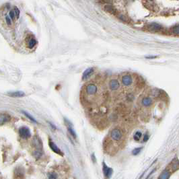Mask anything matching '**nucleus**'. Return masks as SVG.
I'll use <instances>...</instances> for the list:
<instances>
[{"label":"nucleus","mask_w":179,"mask_h":179,"mask_svg":"<svg viewBox=\"0 0 179 179\" xmlns=\"http://www.w3.org/2000/svg\"><path fill=\"white\" fill-rule=\"evenodd\" d=\"M142 147H137V148H135L134 149L133 151H132V153H133V155H134V156H136V155H137L139 153H140V152L142 151Z\"/></svg>","instance_id":"nucleus-21"},{"label":"nucleus","mask_w":179,"mask_h":179,"mask_svg":"<svg viewBox=\"0 0 179 179\" xmlns=\"http://www.w3.org/2000/svg\"><path fill=\"white\" fill-rule=\"evenodd\" d=\"M153 96H156V97H158L160 95H161V91L160 90L158 89H153L152 91V94Z\"/></svg>","instance_id":"nucleus-18"},{"label":"nucleus","mask_w":179,"mask_h":179,"mask_svg":"<svg viewBox=\"0 0 179 179\" xmlns=\"http://www.w3.org/2000/svg\"><path fill=\"white\" fill-rule=\"evenodd\" d=\"M10 16L11 17V18L12 20H15L16 18V16L15 12H14V10H12L10 12Z\"/></svg>","instance_id":"nucleus-23"},{"label":"nucleus","mask_w":179,"mask_h":179,"mask_svg":"<svg viewBox=\"0 0 179 179\" xmlns=\"http://www.w3.org/2000/svg\"><path fill=\"white\" fill-rule=\"evenodd\" d=\"M148 139H149V135L147 134H146L144 135V137H143V142H146Z\"/></svg>","instance_id":"nucleus-26"},{"label":"nucleus","mask_w":179,"mask_h":179,"mask_svg":"<svg viewBox=\"0 0 179 179\" xmlns=\"http://www.w3.org/2000/svg\"><path fill=\"white\" fill-rule=\"evenodd\" d=\"M11 119V117L9 115L7 114H1V118H0V122H1V125H3L4 124L10 121Z\"/></svg>","instance_id":"nucleus-10"},{"label":"nucleus","mask_w":179,"mask_h":179,"mask_svg":"<svg viewBox=\"0 0 179 179\" xmlns=\"http://www.w3.org/2000/svg\"><path fill=\"white\" fill-rule=\"evenodd\" d=\"M102 170L106 178H110L112 174V169L109 168L107 165H106L105 162H103V166H102Z\"/></svg>","instance_id":"nucleus-6"},{"label":"nucleus","mask_w":179,"mask_h":179,"mask_svg":"<svg viewBox=\"0 0 179 179\" xmlns=\"http://www.w3.org/2000/svg\"><path fill=\"white\" fill-rule=\"evenodd\" d=\"M170 165H171V168L172 171L174 172L176 170H177L179 168V160L178 159H174L172 161V162L170 163Z\"/></svg>","instance_id":"nucleus-13"},{"label":"nucleus","mask_w":179,"mask_h":179,"mask_svg":"<svg viewBox=\"0 0 179 179\" xmlns=\"http://www.w3.org/2000/svg\"><path fill=\"white\" fill-rule=\"evenodd\" d=\"M172 33L179 35V24L172 27Z\"/></svg>","instance_id":"nucleus-19"},{"label":"nucleus","mask_w":179,"mask_h":179,"mask_svg":"<svg viewBox=\"0 0 179 179\" xmlns=\"http://www.w3.org/2000/svg\"><path fill=\"white\" fill-rule=\"evenodd\" d=\"M86 94L90 96H93L96 94L98 91V88L94 84H90L86 86Z\"/></svg>","instance_id":"nucleus-2"},{"label":"nucleus","mask_w":179,"mask_h":179,"mask_svg":"<svg viewBox=\"0 0 179 179\" xmlns=\"http://www.w3.org/2000/svg\"><path fill=\"white\" fill-rule=\"evenodd\" d=\"M132 82H133L132 78L129 75H126L123 76V78H122V83H123V85H125V86H130L131 84H132Z\"/></svg>","instance_id":"nucleus-8"},{"label":"nucleus","mask_w":179,"mask_h":179,"mask_svg":"<svg viewBox=\"0 0 179 179\" xmlns=\"http://www.w3.org/2000/svg\"><path fill=\"white\" fill-rule=\"evenodd\" d=\"M48 177L49 179H57V175L56 173L55 172H50L48 174Z\"/></svg>","instance_id":"nucleus-22"},{"label":"nucleus","mask_w":179,"mask_h":179,"mask_svg":"<svg viewBox=\"0 0 179 179\" xmlns=\"http://www.w3.org/2000/svg\"><path fill=\"white\" fill-rule=\"evenodd\" d=\"M36 45H37V41L33 38H30L29 41H28V47L29 49H32Z\"/></svg>","instance_id":"nucleus-16"},{"label":"nucleus","mask_w":179,"mask_h":179,"mask_svg":"<svg viewBox=\"0 0 179 179\" xmlns=\"http://www.w3.org/2000/svg\"><path fill=\"white\" fill-rule=\"evenodd\" d=\"M11 20L12 19L11 18V17L10 16H5V20H6V22H7L8 25H11Z\"/></svg>","instance_id":"nucleus-24"},{"label":"nucleus","mask_w":179,"mask_h":179,"mask_svg":"<svg viewBox=\"0 0 179 179\" xmlns=\"http://www.w3.org/2000/svg\"><path fill=\"white\" fill-rule=\"evenodd\" d=\"M19 135L22 139H28L31 137L30 129L26 127H22L19 129Z\"/></svg>","instance_id":"nucleus-1"},{"label":"nucleus","mask_w":179,"mask_h":179,"mask_svg":"<svg viewBox=\"0 0 179 179\" xmlns=\"http://www.w3.org/2000/svg\"><path fill=\"white\" fill-rule=\"evenodd\" d=\"M7 95L13 98H21L25 96V93L22 91H16V92H8Z\"/></svg>","instance_id":"nucleus-7"},{"label":"nucleus","mask_w":179,"mask_h":179,"mask_svg":"<svg viewBox=\"0 0 179 179\" xmlns=\"http://www.w3.org/2000/svg\"><path fill=\"white\" fill-rule=\"evenodd\" d=\"M170 172L167 170H165L164 171L162 172V173L161 174L160 176H159V179H168L170 178Z\"/></svg>","instance_id":"nucleus-14"},{"label":"nucleus","mask_w":179,"mask_h":179,"mask_svg":"<svg viewBox=\"0 0 179 179\" xmlns=\"http://www.w3.org/2000/svg\"><path fill=\"white\" fill-rule=\"evenodd\" d=\"M147 30L151 32H158L162 29V26L158 23H151L147 26Z\"/></svg>","instance_id":"nucleus-4"},{"label":"nucleus","mask_w":179,"mask_h":179,"mask_svg":"<svg viewBox=\"0 0 179 179\" xmlns=\"http://www.w3.org/2000/svg\"><path fill=\"white\" fill-rule=\"evenodd\" d=\"M111 138L114 141L119 142V141L121 140V139L122 138V133H121V131L119 129H114L111 131Z\"/></svg>","instance_id":"nucleus-3"},{"label":"nucleus","mask_w":179,"mask_h":179,"mask_svg":"<svg viewBox=\"0 0 179 179\" xmlns=\"http://www.w3.org/2000/svg\"><path fill=\"white\" fill-rule=\"evenodd\" d=\"M93 72H94L93 67H90V68L87 69L86 71H84V74H83V75H82V79H83V80H84V79H86L87 78H88L90 76L93 74Z\"/></svg>","instance_id":"nucleus-9"},{"label":"nucleus","mask_w":179,"mask_h":179,"mask_svg":"<svg viewBox=\"0 0 179 179\" xmlns=\"http://www.w3.org/2000/svg\"><path fill=\"white\" fill-rule=\"evenodd\" d=\"M156 56H154V57H146V58L147 59H154V58H156Z\"/></svg>","instance_id":"nucleus-27"},{"label":"nucleus","mask_w":179,"mask_h":179,"mask_svg":"<svg viewBox=\"0 0 179 179\" xmlns=\"http://www.w3.org/2000/svg\"><path fill=\"white\" fill-rule=\"evenodd\" d=\"M49 124H50V125H51V127H52L53 128V129H56V127H55V125H53L52 123H50V122H49Z\"/></svg>","instance_id":"nucleus-28"},{"label":"nucleus","mask_w":179,"mask_h":179,"mask_svg":"<svg viewBox=\"0 0 179 179\" xmlns=\"http://www.w3.org/2000/svg\"><path fill=\"white\" fill-rule=\"evenodd\" d=\"M14 12H15L16 16V18H18L19 16H20V10L17 8H15L14 9Z\"/></svg>","instance_id":"nucleus-25"},{"label":"nucleus","mask_w":179,"mask_h":179,"mask_svg":"<svg viewBox=\"0 0 179 179\" xmlns=\"http://www.w3.org/2000/svg\"><path fill=\"white\" fill-rule=\"evenodd\" d=\"M142 135V133L140 131H137L134 135V139L135 141H139L140 139V138H141Z\"/></svg>","instance_id":"nucleus-20"},{"label":"nucleus","mask_w":179,"mask_h":179,"mask_svg":"<svg viewBox=\"0 0 179 179\" xmlns=\"http://www.w3.org/2000/svg\"><path fill=\"white\" fill-rule=\"evenodd\" d=\"M33 146L37 148V150H39V149H41L42 148V142H41V139L38 138V137H34L33 139Z\"/></svg>","instance_id":"nucleus-12"},{"label":"nucleus","mask_w":179,"mask_h":179,"mask_svg":"<svg viewBox=\"0 0 179 179\" xmlns=\"http://www.w3.org/2000/svg\"><path fill=\"white\" fill-rule=\"evenodd\" d=\"M49 147H50V148L51 149V150L53 151L55 153H57V154H59V155H61V156H63V153L61 152V150L57 147V146L54 142H53L51 139H49Z\"/></svg>","instance_id":"nucleus-5"},{"label":"nucleus","mask_w":179,"mask_h":179,"mask_svg":"<svg viewBox=\"0 0 179 179\" xmlns=\"http://www.w3.org/2000/svg\"><path fill=\"white\" fill-rule=\"evenodd\" d=\"M119 81L116 79H112L111 82H110V88L112 90H116L119 88Z\"/></svg>","instance_id":"nucleus-11"},{"label":"nucleus","mask_w":179,"mask_h":179,"mask_svg":"<svg viewBox=\"0 0 179 179\" xmlns=\"http://www.w3.org/2000/svg\"><path fill=\"white\" fill-rule=\"evenodd\" d=\"M152 104V100L150 98H144L142 100V105L145 106H149Z\"/></svg>","instance_id":"nucleus-15"},{"label":"nucleus","mask_w":179,"mask_h":179,"mask_svg":"<svg viewBox=\"0 0 179 179\" xmlns=\"http://www.w3.org/2000/svg\"><path fill=\"white\" fill-rule=\"evenodd\" d=\"M22 113L23 114H24V115L26 116H27V117H28V119H29L31 121H32L33 123H37V121L35 120V119L34 118L33 116H32L30 115L29 113L25 112V111H22Z\"/></svg>","instance_id":"nucleus-17"}]
</instances>
